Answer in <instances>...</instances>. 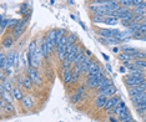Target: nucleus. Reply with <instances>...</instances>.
<instances>
[{
	"label": "nucleus",
	"mask_w": 146,
	"mask_h": 122,
	"mask_svg": "<svg viewBox=\"0 0 146 122\" xmlns=\"http://www.w3.org/2000/svg\"><path fill=\"white\" fill-rule=\"evenodd\" d=\"M125 84L127 85L129 87H134V86H140L142 82L145 81V77H135V76H126L124 78Z\"/></svg>",
	"instance_id": "1"
},
{
	"label": "nucleus",
	"mask_w": 146,
	"mask_h": 122,
	"mask_svg": "<svg viewBox=\"0 0 146 122\" xmlns=\"http://www.w3.org/2000/svg\"><path fill=\"white\" fill-rule=\"evenodd\" d=\"M28 76L31 78L33 82H34L35 85H41L42 80H41L40 75H39V71L36 70V67H33V66H30V67L28 69Z\"/></svg>",
	"instance_id": "2"
},
{
	"label": "nucleus",
	"mask_w": 146,
	"mask_h": 122,
	"mask_svg": "<svg viewBox=\"0 0 146 122\" xmlns=\"http://www.w3.org/2000/svg\"><path fill=\"white\" fill-rule=\"evenodd\" d=\"M120 32V30H115V29H99L98 30V34L101 38H116Z\"/></svg>",
	"instance_id": "3"
},
{
	"label": "nucleus",
	"mask_w": 146,
	"mask_h": 122,
	"mask_svg": "<svg viewBox=\"0 0 146 122\" xmlns=\"http://www.w3.org/2000/svg\"><path fill=\"white\" fill-rule=\"evenodd\" d=\"M120 101L121 100H120V97H119V96H111V97H109L108 101H106V104H105V106H104V110L106 112L112 110V108H114Z\"/></svg>",
	"instance_id": "4"
},
{
	"label": "nucleus",
	"mask_w": 146,
	"mask_h": 122,
	"mask_svg": "<svg viewBox=\"0 0 146 122\" xmlns=\"http://www.w3.org/2000/svg\"><path fill=\"white\" fill-rule=\"evenodd\" d=\"M85 86H81V87H79L78 90H76V92L74 95L71 96V102L72 104H78L79 101H81L82 98L85 97Z\"/></svg>",
	"instance_id": "5"
},
{
	"label": "nucleus",
	"mask_w": 146,
	"mask_h": 122,
	"mask_svg": "<svg viewBox=\"0 0 146 122\" xmlns=\"http://www.w3.org/2000/svg\"><path fill=\"white\" fill-rule=\"evenodd\" d=\"M26 19H23V20H19V24L15 26V29L13 30V35H14V38H19L23 32L25 30V25H26Z\"/></svg>",
	"instance_id": "6"
},
{
	"label": "nucleus",
	"mask_w": 146,
	"mask_h": 122,
	"mask_svg": "<svg viewBox=\"0 0 146 122\" xmlns=\"http://www.w3.org/2000/svg\"><path fill=\"white\" fill-rule=\"evenodd\" d=\"M116 92H117V88H116L114 85H110V86L104 87V88H101V90H99V95H104V96L111 97V96H115Z\"/></svg>",
	"instance_id": "7"
},
{
	"label": "nucleus",
	"mask_w": 146,
	"mask_h": 122,
	"mask_svg": "<svg viewBox=\"0 0 146 122\" xmlns=\"http://www.w3.org/2000/svg\"><path fill=\"white\" fill-rule=\"evenodd\" d=\"M62 80L65 84H74V75H72V69L70 70H62Z\"/></svg>",
	"instance_id": "8"
},
{
	"label": "nucleus",
	"mask_w": 146,
	"mask_h": 122,
	"mask_svg": "<svg viewBox=\"0 0 146 122\" xmlns=\"http://www.w3.org/2000/svg\"><path fill=\"white\" fill-rule=\"evenodd\" d=\"M127 110V107H126V105H125V102H122V101H120L119 102L116 106L112 108V112H114V115L115 116H120V115L124 111H126Z\"/></svg>",
	"instance_id": "9"
},
{
	"label": "nucleus",
	"mask_w": 146,
	"mask_h": 122,
	"mask_svg": "<svg viewBox=\"0 0 146 122\" xmlns=\"http://www.w3.org/2000/svg\"><path fill=\"white\" fill-rule=\"evenodd\" d=\"M144 92H146V90L144 87H141V86H134V87L129 88V95H130V97L139 96V95L144 94Z\"/></svg>",
	"instance_id": "10"
},
{
	"label": "nucleus",
	"mask_w": 146,
	"mask_h": 122,
	"mask_svg": "<svg viewBox=\"0 0 146 122\" xmlns=\"http://www.w3.org/2000/svg\"><path fill=\"white\" fill-rule=\"evenodd\" d=\"M108 96H104V95H99L98 97L95 98V107L96 108H104L106 101H108Z\"/></svg>",
	"instance_id": "11"
},
{
	"label": "nucleus",
	"mask_w": 146,
	"mask_h": 122,
	"mask_svg": "<svg viewBox=\"0 0 146 122\" xmlns=\"http://www.w3.org/2000/svg\"><path fill=\"white\" fill-rule=\"evenodd\" d=\"M40 49H41V54H42V57L44 59H48L49 57V46H48V39H42L41 40V45H40Z\"/></svg>",
	"instance_id": "12"
},
{
	"label": "nucleus",
	"mask_w": 146,
	"mask_h": 122,
	"mask_svg": "<svg viewBox=\"0 0 146 122\" xmlns=\"http://www.w3.org/2000/svg\"><path fill=\"white\" fill-rule=\"evenodd\" d=\"M86 57L85 55V51H82V49L80 47V50H79V52L76 54L75 56V60H74V66H80L81 62L84 61V59Z\"/></svg>",
	"instance_id": "13"
},
{
	"label": "nucleus",
	"mask_w": 146,
	"mask_h": 122,
	"mask_svg": "<svg viewBox=\"0 0 146 122\" xmlns=\"http://www.w3.org/2000/svg\"><path fill=\"white\" fill-rule=\"evenodd\" d=\"M90 64H91V60H90V57H86L84 59V61L81 62V65L79 67H80V71H81V74H86L88 75V71H89V67H90Z\"/></svg>",
	"instance_id": "14"
},
{
	"label": "nucleus",
	"mask_w": 146,
	"mask_h": 122,
	"mask_svg": "<svg viewBox=\"0 0 146 122\" xmlns=\"http://www.w3.org/2000/svg\"><path fill=\"white\" fill-rule=\"evenodd\" d=\"M100 80L101 78H98V77H88L85 81V85L90 88H98V85Z\"/></svg>",
	"instance_id": "15"
},
{
	"label": "nucleus",
	"mask_w": 146,
	"mask_h": 122,
	"mask_svg": "<svg viewBox=\"0 0 146 122\" xmlns=\"http://www.w3.org/2000/svg\"><path fill=\"white\" fill-rule=\"evenodd\" d=\"M119 20H120L119 18H116L114 15H110V16H106L104 19V24H106L108 26H115L119 24Z\"/></svg>",
	"instance_id": "16"
},
{
	"label": "nucleus",
	"mask_w": 146,
	"mask_h": 122,
	"mask_svg": "<svg viewBox=\"0 0 146 122\" xmlns=\"http://www.w3.org/2000/svg\"><path fill=\"white\" fill-rule=\"evenodd\" d=\"M131 102L134 104V106H137V105L142 104V102H146V92H144V94H141V95H139V96L131 97Z\"/></svg>",
	"instance_id": "17"
},
{
	"label": "nucleus",
	"mask_w": 146,
	"mask_h": 122,
	"mask_svg": "<svg viewBox=\"0 0 146 122\" xmlns=\"http://www.w3.org/2000/svg\"><path fill=\"white\" fill-rule=\"evenodd\" d=\"M15 56H16V51H14V50L9 51V54H8V62H6V69H10L13 65H14ZM6 69H5V70H6Z\"/></svg>",
	"instance_id": "18"
},
{
	"label": "nucleus",
	"mask_w": 146,
	"mask_h": 122,
	"mask_svg": "<svg viewBox=\"0 0 146 122\" xmlns=\"http://www.w3.org/2000/svg\"><path fill=\"white\" fill-rule=\"evenodd\" d=\"M117 57H119V60H121V61H124V62H127V61H134V60H136L134 55H130V54H127V52H120Z\"/></svg>",
	"instance_id": "19"
},
{
	"label": "nucleus",
	"mask_w": 146,
	"mask_h": 122,
	"mask_svg": "<svg viewBox=\"0 0 146 122\" xmlns=\"http://www.w3.org/2000/svg\"><path fill=\"white\" fill-rule=\"evenodd\" d=\"M110 85H112V81H111V78H109V77H102L100 81H99V85H98V88L99 90H101V88H104V87H108V86H110Z\"/></svg>",
	"instance_id": "20"
},
{
	"label": "nucleus",
	"mask_w": 146,
	"mask_h": 122,
	"mask_svg": "<svg viewBox=\"0 0 146 122\" xmlns=\"http://www.w3.org/2000/svg\"><path fill=\"white\" fill-rule=\"evenodd\" d=\"M21 104H23V106H24V108L29 110V108L33 107L34 102H33V98H31L30 96H24V98L21 100Z\"/></svg>",
	"instance_id": "21"
},
{
	"label": "nucleus",
	"mask_w": 146,
	"mask_h": 122,
	"mask_svg": "<svg viewBox=\"0 0 146 122\" xmlns=\"http://www.w3.org/2000/svg\"><path fill=\"white\" fill-rule=\"evenodd\" d=\"M20 84L26 88V90H31V88H33V84H34V82H33V80L29 76H26V77H24L20 81Z\"/></svg>",
	"instance_id": "22"
},
{
	"label": "nucleus",
	"mask_w": 146,
	"mask_h": 122,
	"mask_svg": "<svg viewBox=\"0 0 146 122\" xmlns=\"http://www.w3.org/2000/svg\"><path fill=\"white\" fill-rule=\"evenodd\" d=\"M13 44H14V39L11 36H5L4 40H3V47L4 49H10Z\"/></svg>",
	"instance_id": "23"
},
{
	"label": "nucleus",
	"mask_w": 146,
	"mask_h": 122,
	"mask_svg": "<svg viewBox=\"0 0 146 122\" xmlns=\"http://www.w3.org/2000/svg\"><path fill=\"white\" fill-rule=\"evenodd\" d=\"M6 62H8V55H5L4 51H1V54H0V67H1V71H4L6 69Z\"/></svg>",
	"instance_id": "24"
},
{
	"label": "nucleus",
	"mask_w": 146,
	"mask_h": 122,
	"mask_svg": "<svg viewBox=\"0 0 146 122\" xmlns=\"http://www.w3.org/2000/svg\"><path fill=\"white\" fill-rule=\"evenodd\" d=\"M13 96H14L15 100H18V101H21L23 98H24V95H23V92L20 88H18V87H14L13 88Z\"/></svg>",
	"instance_id": "25"
},
{
	"label": "nucleus",
	"mask_w": 146,
	"mask_h": 122,
	"mask_svg": "<svg viewBox=\"0 0 146 122\" xmlns=\"http://www.w3.org/2000/svg\"><path fill=\"white\" fill-rule=\"evenodd\" d=\"M132 13H134V15H139V16H146V9L144 8H140V6H135L134 10H132Z\"/></svg>",
	"instance_id": "26"
},
{
	"label": "nucleus",
	"mask_w": 146,
	"mask_h": 122,
	"mask_svg": "<svg viewBox=\"0 0 146 122\" xmlns=\"http://www.w3.org/2000/svg\"><path fill=\"white\" fill-rule=\"evenodd\" d=\"M135 108H136V112H137L139 115H145L146 113V102H142V104L135 106Z\"/></svg>",
	"instance_id": "27"
},
{
	"label": "nucleus",
	"mask_w": 146,
	"mask_h": 122,
	"mask_svg": "<svg viewBox=\"0 0 146 122\" xmlns=\"http://www.w3.org/2000/svg\"><path fill=\"white\" fill-rule=\"evenodd\" d=\"M119 3L125 8H134V0H119Z\"/></svg>",
	"instance_id": "28"
},
{
	"label": "nucleus",
	"mask_w": 146,
	"mask_h": 122,
	"mask_svg": "<svg viewBox=\"0 0 146 122\" xmlns=\"http://www.w3.org/2000/svg\"><path fill=\"white\" fill-rule=\"evenodd\" d=\"M122 50H124V52H127V54H130V55H134L139 50L137 49H134V47H130V46H122Z\"/></svg>",
	"instance_id": "29"
},
{
	"label": "nucleus",
	"mask_w": 146,
	"mask_h": 122,
	"mask_svg": "<svg viewBox=\"0 0 146 122\" xmlns=\"http://www.w3.org/2000/svg\"><path fill=\"white\" fill-rule=\"evenodd\" d=\"M134 24H135L134 19H124V20H121V25H124L125 28H131Z\"/></svg>",
	"instance_id": "30"
},
{
	"label": "nucleus",
	"mask_w": 146,
	"mask_h": 122,
	"mask_svg": "<svg viewBox=\"0 0 146 122\" xmlns=\"http://www.w3.org/2000/svg\"><path fill=\"white\" fill-rule=\"evenodd\" d=\"M9 22H10V20H9V19H5L4 15H1V32L5 31V29L9 26Z\"/></svg>",
	"instance_id": "31"
},
{
	"label": "nucleus",
	"mask_w": 146,
	"mask_h": 122,
	"mask_svg": "<svg viewBox=\"0 0 146 122\" xmlns=\"http://www.w3.org/2000/svg\"><path fill=\"white\" fill-rule=\"evenodd\" d=\"M104 16H100V15H92V18H91V20L94 24H100V22H104Z\"/></svg>",
	"instance_id": "32"
},
{
	"label": "nucleus",
	"mask_w": 146,
	"mask_h": 122,
	"mask_svg": "<svg viewBox=\"0 0 146 122\" xmlns=\"http://www.w3.org/2000/svg\"><path fill=\"white\" fill-rule=\"evenodd\" d=\"M1 85L5 87V90H6V91H9V92H11V91H13V88H14V87H13V85H11V82L9 81V80H8V81H5V80H4V81H1Z\"/></svg>",
	"instance_id": "33"
},
{
	"label": "nucleus",
	"mask_w": 146,
	"mask_h": 122,
	"mask_svg": "<svg viewBox=\"0 0 146 122\" xmlns=\"http://www.w3.org/2000/svg\"><path fill=\"white\" fill-rule=\"evenodd\" d=\"M135 59H136V60H146V52L139 50L135 54Z\"/></svg>",
	"instance_id": "34"
},
{
	"label": "nucleus",
	"mask_w": 146,
	"mask_h": 122,
	"mask_svg": "<svg viewBox=\"0 0 146 122\" xmlns=\"http://www.w3.org/2000/svg\"><path fill=\"white\" fill-rule=\"evenodd\" d=\"M3 111H6L8 113H14V112H15V107L13 106L11 102H8V104H6V106H5V108Z\"/></svg>",
	"instance_id": "35"
},
{
	"label": "nucleus",
	"mask_w": 146,
	"mask_h": 122,
	"mask_svg": "<svg viewBox=\"0 0 146 122\" xmlns=\"http://www.w3.org/2000/svg\"><path fill=\"white\" fill-rule=\"evenodd\" d=\"M1 97H4L5 100H6V102H11V104H13V100H14V96H13V92H9V91H6Z\"/></svg>",
	"instance_id": "36"
},
{
	"label": "nucleus",
	"mask_w": 146,
	"mask_h": 122,
	"mask_svg": "<svg viewBox=\"0 0 146 122\" xmlns=\"http://www.w3.org/2000/svg\"><path fill=\"white\" fill-rule=\"evenodd\" d=\"M69 40H68V44L69 45H74V44H76V39H78V35L76 34H69Z\"/></svg>",
	"instance_id": "37"
},
{
	"label": "nucleus",
	"mask_w": 146,
	"mask_h": 122,
	"mask_svg": "<svg viewBox=\"0 0 146 122\" xmlns=\"http://www.w3.org/2000/svg\"><path fill=\"white\" fill-rule=\"evenodd\" d=\"M20 13L23 15H28L29 14V5L28 4H21L20 5Z\"/></svg>",
	"instance_id": "38"
},
{
	"label": "nucleus",
	"mask_w": 146,
	"mask_h": 122,
	"mask_svg": "<svg viewBox=\"0 0 146 122\" xmlns=\"http://www.w3.org/2000/svg\"><path fill=\"white\" fill-rule=\"evenodd\" d=\"M19 24V20L18 19H11L10 22H9V26H8V29H11V30H14L15 29V26Z\"/></svg>",
	"instance_id": "39"
},
{
	"label": "nucleus",
	"mask_w": 146,
	"mask_h": 122,
	"mask_svg": "<svg viewBox=\"0 0 146 122\" xmlns=\"http://www.w3.org/2000/svg\"><path fill=\"white\" fill-rule=\"evenodd\" d=\"M129 75L130 76H135V77H145L144 71H131Z\"/></svg>",
	"instance_id": "40"
},
{
	"label": "nucleus",
	"mask_w": 146,
	"mask_h": 122,
	"mask_svg": "<svg viewBox=\"0 0 146 122\" xmlns=\"http://www.w3.org/2000/svg\"><path fill=\"white\" fill-rule=\"evenodd\" d=\"M36 49H38V46H36V41H31L30 45H29V50L28 51L30 52V54H34Z\"/></svg>",
	"instance_id": "41"
},
{
	"label": "nucleus",
	"mask_w": 146,
	"mask_h": 122,
	"mask_svg": "<svg viewBox=\"0 0 146 122\" xmlns=\"http://www.w3.org/2000/svg\"><path fill=\"white\" fill-rule=\"evenodd\" d=\"M137 31L141 32V34H146V22H141V24L139 25Z\"/></svg>",
	"instance_id": "42"
},
{
	"label": "nucleus",
	"mask_w": 146,
	"mask_h": 122,
	"mask_svg": "<svg viewBox=\"0 0 146 122\" xmlns=\"http://www.w3.org/2000/svg\"><path fill=\"white\" fill-rule=\"evenodd\" d=\"M135 62H136V64H137L140 67L146 69V60H136Z\"/></svg>",
	"instance_id": "43"
},
{
	"label": "nucleus",
	"mask_w": 146,
	"mask_h": 122,
	"mask_svg": "<svg viewBox=\"0 0 146 122\" xmlns=\"http://www.w3.org/2000/svg\"><path fill=\"white\" fill-rule=\"evenodd\" d=\"M142 36H144V34H141V32H139V31H135L132 38H134V39H137V40H141Z\"/></svg>",
	"instance_id": "44"
},
{
	"label": "nucleus",
	"mask_w": 146,
	"mask_h": 122,
	"mask_svg": "<svg viewBox=\"0 0 146 122\" xmlns=\"http://www.w3.org/2000/svg\"><path fill=\"white\" fill-rule=\"evenodd\" d=\"M19 64H20V56H19V54L16 52V56H15V61H14V66L18 67Z\"/></svg>",
	"instance_id": "45"
},
{
	"label": "nucleus",
	"mask_w": 146,
	"mask_h": 122,
	"mask_svg": "<svg viewBox=\"0 0 146 122\" xmlns=\"http://www.w3.org/2000/svg\"><path fill=\"white\" fill-rule=\"evenodd\" d=\"M109 121L110 122H120V120H119V117L117 116H109Z\"/></svg>",
	"instance_id": "46"
},
{
	"label": "nucleus",
	"mask_w": 146,
	"mask_h": 122,
	"mask_svg": "<svg viewBox=\"0 0 146 122\" xmlns=\"http://www.w3.org/2000/svg\"><path fill=\"white\" fill-rule=\"evenodd\" d=\"M85 55L88 56V57H90V56L92 55V52H91L90 50H85Z\"/></svg>",
	"instance_id": "47"
},
{
	"label": "nucleus",
	"mask_w": 146,
	"mask_h": 122,
	"mask_svg": "<svg viewBox=\"0 0 146 122\" xmlns=\"http://www.w3.org/2000/svg\"><path fill=\"white\" fill-rule=\"evenodd\" d=\"M120 72H121V74H125V72H126V67L125 66H120Z\"/></svg>",
	"instance_id": "48"
},
{
	"label": "nucleus",
	"mask_w": 146,
	"mask_h": 122,
	"mask_svg": "<svg viewBox=\"0 0 146 122\" xmlns=\"http://www.w3.org/2000/svg\"><path fill=\"white\" fill-rule=\"evenodd\" d=\"M139 6H140V8H144V9H146V1H145V0H144V1H142V3H141V4L139 5Z\"/></svg>",
	"instance_id": "49"
},
{
	"label": "nucleus",
	"mask_w": 146,
	"mask_h": 122,
	"mask_svg": "<svg viewBox=\"0 0 146 122\" xmlns=\"http://www.w3.org/2000/svg\"><path fill=\"white\" fill-rule=\"evenodd\" d=\"M112 51H114L115 54H119V51H120V49H119V47H114V49H112Z\"/></svg>",
	"instance_id": "50"
},
{
	"label": "nucleus",
	"mask_w": 146,
	"mask_h": 122,
	"mask_svg": "<svg viewBox=\"0 0 146 122\" xmlns=\"http://www.w3.org/2000/svg\"><path fill=\"white\" fill-rule=\"evenodd\" d=\"M101 55H102V57H104L106 61H109V56L108 55H106V54H101Z\"/></svg>",
	"instance_id": "51"
},
{
	"label": "nucleus",
	"mask_w": 146,
	"mask_h": 122,
	"mask_svg": "<svg viewBox=\"0 0 146 122\" xmlns=\"http://www.w3.org/2000/svg\"><path fill=\"white\" fill-rule=\"evenodd\" d=\"M140 86H141V87H144V88H145V90H146V80H145L144 82H142V84L140 85Z\"/></svg>",
	"instance_id": "52"
},
{
	"label": "nucleus",
	"mask_w": 146,
	"mask_h": 122,
	"mask_svg": "<svg viewBox=\"0 0 146 122\" xmlns=\"http://www.w3.org/2000/svg\"><path fill=\"white\" fill-rule=\"evenodd\" d=\"M106 69L109 70V72H112V71H111V66H110V65H106Z\"/></svg>",
	"instance_id": "53"
},
{
	"label": "nucleus",
	"mask_w": 146,
	"mask_h": 122,
	"mask_svg": "<svg viewBox=\"0 0 146 122\" xmlns=\"http://www.w3.org/2000/svg\"><path fill=\"white\" fill-rule=\"evenodd\" d=\"M141 40H142V41H146V34H145V36H142Z\"/></svg>",
	"instance_id": "54"
},
{
	"label": "nucleus",
	"mask_w": 146,
	"mask_h": 122,
	"mask_svg": "<svg viewBox=\"0 0 146 122\" xmlns=\"http://www.w3.org/2000/svg\"><path fill=\"white\" fill-rule=\"evenodd\" d=\"M98 1H112V0H98Z\"/></svg>",
	"instance_id": "55"
},
{
	"label": "nucleus",
	"mask_w": 146,
	"mask_h": 122,
	"mask_svg": "<svg viewBox=\"0 0 146 122\" xmlns=\"http://www.w3.org/2000/svg\"><path fill=\"white\" fill-rule=\"evenodd\" d=\"M145 20H146V16H145Z\"/></svg>",
	"instance_id": "56"
},
{
	"label": "nucleus",
	"mask_w": 146,
	"mask_h": 122,
	"mask_svg": "<svg viewBox=\"0 0 146 122\" xmlns=\"http://www.w3.org/2000/svg\"><path fill=\"white\" fill-rule=\"evenodd\" d=\"M132 122H135V121H132Z\"/></svg>",
	"instance_id": "57"
}]
</instances>
